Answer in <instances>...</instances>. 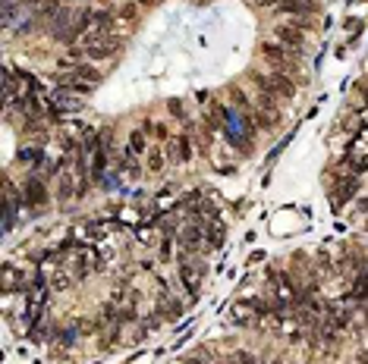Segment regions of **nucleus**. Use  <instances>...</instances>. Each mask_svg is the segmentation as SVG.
<instances>
[{"label":"nucleus","instance_id":"1","mask_svg":"<svg viewBox=\"0 0 368 364\" xmlns=\"http://www.w3.org/2000/svg\"><path fill=\"white\" fill-rule=\"evenodd\" d=\"M261 57H264V63L274 66V72H283V75H289V79L299 72V50H293V47H286L280 41H264L261 44Z\"/></svg>","mask_w":368,"mask_h":364},{"label":"nucleus","instance_id":"2","mask_svg":"<svg viewBox=\"0 0 368 364\" xmlns=\"http://www.w3.org/2000/svg\"><path fill=\"white\" fill-rule=\"evenodd\" d=\"M249 75L258 82V88L264 94H271V97H293L296 94V82H293L289 75H283V72H258V69H252Z\"/></svg>","mask_w":368,"mask_h":364},{"label":"nucleus","instance_id":"3","mask_svg":"<svg viewBox=\"0 0 368 364\" xmlns=\"http://www.w3.org/2000/svg\"><path fill=\"white\" fill-rule=\"evenodd\" d=\"M123 47V41L120 38H98V41H91V44H85V57H94V60H104V57H113L117 50Z\"/></svg>","mask_w":368,"mask_h":364},{"label":"nucleus","instance_id":"4","mask_svg":"<svg viewBox=\"0 0 368 364\" xmlns=\"http://www.w3.org/2000/svg\"><path fill=\"white\" fill-rule=\"evenodd\" d=\"M274 35H277L280 44H286V47H293V50H302V44H305V35L296 29V25H277Z\"/></svg>","mask_w":368,"mask_h":364},{"label":"nucleus","instance_id":"5","mask_svg":"<svg viewBox=\"0 0 368 364\" xmlns=\"http://www.w3.org/2000/svg\"><path fill=\"white\" fill-rule=\"evenodd\" d=\"M280 13H293V16H312L318 10L315 0H280Z\"/></svg>","mask_w":368,"mask_h":364},{"label":"nucleus","instance_id":"6","mask_svg":"<svg viewBox=\"0 0 368 364\" xmlns=\"http://www.w3.org/2000/svg\"><path fill=\"white\" fill-rule=\"evenodd\" d=\"M22 201L26 204H44L47 201V189L41 179H29L26 182V192H22Z\"/></svg>","mask_w":368,"mask_h":364},{"label":"nucleus","instance_id":"7","mask_svg":"<svg viewBox=\"0 0 368 364\" xmlns=\"http://www.w3.org/2000/svg\"><path fill=\"white\" fill-rule=\"evenodd\" d=\"M180 242H183V248L186 251H195L202 242H205V232H202V223H192V226H186L183 229V236H180Z\"/></svg>","mask_w":368,"mask_h":364},{"label":"nucleus","instance_id":"8","mask_svg":"<svg viewBox=\"0 0 368 364\" xmlns=\"http://www.w3.org/2000/svg\"><path fill=\"white\" fill-rule=\"evenodd\" d=\"M167 151H170V157H173L177 164H186V160L192 157V148H189V138H186V135H177L173 141L167 145Z\"/></svg>","mask_w":368,"mask_h":364},{"label":"nucleus","instance_id":"9","mask_svg":"<svg viewBox=\"0 0 368 364\" xmlns=\"http://www.w3.org/2000/svg\"><path fill=\"white\" fill-rule=\"evenodd\" d=\"M180 276H183V282H186V289H189L192 295H199V279H202V276H195V270H192V264L186 261V257L180 261Z\"/></svg>","mask_w":368,"mask_h":364},{"label":"nucleus","instance_id":"10","mask_svg":"<svg viewBox=\"0 0 368 364\" xmlns=\"http://www.w3.org/2000/svg\"><path fill=\"white\" fill-rule=\"evenodd\" d=\"M356 192H359V179L350 173V176H343L340 186H337V201H346V198H353Z\"/></svg>","mask_w":368,"mask_h":364},{"label":"nucleus","instance_id":"11","mask_svg":"<svg viewBox=\"0 0 368 364\" xmlns=\"http://www.w3.org/2000/svg\"><path fill=\"white\" fill-rule=\"evenodd\" d=\"M22 10H26L22 0H4V25H7V29H13V22H16V16Z\"/></svg>","mask_w":368,"mask_h":364},{"label":"nucleus","instance_id":"12","mask_svg":"<svg viewBox=\"0 0 368 364\" xmlns=\"http://www.w3.org/2000/svg\"><path fill=\"white\" fill-rule=\"evenodd\" d=\"M91 22H94V32H104V35H107V32H110V25H113V13H107V10H98Z\"/></svg>","mask_w":368,"mask_h":364},{"label":"nucleus","instance_id":"13","mask_svg":"<svg viewBox=\"0 0 368 364\" xmlns=\"http://www.w3.org/2000/svg\"><path fill=\"white\" fill-rule=\"evenodd\" d=\"M72 79H88V82H101V72L91 69V66H72Z\"/></svg>","mask_w":368,"mask_h":364},{"label":"nucleus","instance_id":"14","mask_svg":"<svg viewBox=\"0 0 368 364\" xmlns=\"http://www.w3.org/2000/svg\"><path fill=\"white\" fill-rule=\"evenodd\" d=\"M161 314H164V317H180V314H183V305H180L177 298H164V301H161Z\"/></svg>","mask_w":368,"mask_h":364},{"label":"nucleus","instance_id":"15","mask_svg":"<svg viewBox=\"0 0 368 364\" xmlns=\"http://www.w3.org/2000/svg\"><path fill=\"white\" fill-rule=\"evenodd\" d=\"M120 167L126 170L129 176H139V160H135V154H132L129 148H126V154H123V164H120Z\"/></svg>","mask_w":368,"mask_h":364},{"label":"nucleus","instance_id":"16","mask_svg":"<svg viewBox=\"0 0 368 364\" xmlns=\"http://www.w3.org/2000/svg\"><path fill=\"white\" fill-rule=\"evenodd\" d=\"M129 151H132V154H142V151H145V132H142V129H135V132L129 135Z\"/></svg>","mask_w":368,"mask_h":364},{"label":"nucleus","instance_id":"17","mask_svg":"<svg viewBox=\"0 0 368 364\" xmlns=\"http://www.w3.org/2000/svg\"><path fill=\"white\" fill-rule=\"evenodd\" d=\"M148 170H151V173H161V170H164V154H161V151H151V154H148Z\"/></svg>","mask_w":368,"mask_h":364},{"label":"nucleus","instance_id":"18","mask_svg":"<svg viewBox=\"0 0 368 364\" xmlns=\"http://www.w3.org/2000/svg\"><path fill=\"white\" fill-rule=\"evenodd\" d=\"M4 91H7V97L13 100V94H16V75H13V69L4 72Z\"/></svg>","mask_w":368,"mask_h":364},{"label":"nucleus","instance_id":"19","mask_svg":"<svg viewBox=\"0 0 368 364\" xmlns=\"http://www.w3.org/2000/svg\"><path fill=\"white\" fill-rule=\"evenodd\" d=\"M346 164H350L353 176H356V173H365V170H368V157H350Z\"/></svg>","mask_w":368,"mask_h":364},{"label":"nucleus","instance_id":"20","mask_svg":"<svg viewBox=\"0 0 368 364\" xmlns=\"http://www.w3.org/2000/svg\"><path fill=\"white\" fill-rule=\"evenodd\" d=\"M167 110H170V116H177V119H186V110H183V100H170V104H167Z\"/></svg>","mask_w":368,"mask_h":364},{"label":"nucleus","instance_id":"21","mask_svg":"<svg viewBox=\"0 0 368 364\" xmlns=\"http://www.w3.org/2000/svg\"><path fill=\"white\" fill-rule=\"evenodd\" d=\"M57 100H60V107H63V110H79V100H76V97H66V94H57Z\"/></svg>","mask_w":368,"mask_h":364},{"label":"nucleus","instance_id":"22","mask_svg":"<svg viewBox=\"0 0 368 364\" xmlns=\"http://www.w3.org/2000/svg\"><path fill=\"white\" fill-rule=\"evenodd\" d=\"M72 342H76V327H66L60 336V346H72Z\"/></svg>","mask_w":368,"mask_h":364},{"label":"nucleus","instance_id":"23","mask_svg":"<svg viewBox=\"0 0 368 364\" xmlns=\"http://www.w3.org/2000/svg\"><path fill=\"white\" fill-rule=\"evenodd\" d=\"M236 364H258V358L252 352H236Z\"/></svg>","mask_w":368,"mask_h":364},{"label":"nucleus","instance_id":"24","mask_svg":"<svg viewBox=\"0 0 368 364\" xmlns=\"http://www.w3.org/2000/svg\"><path fill=\"white\" fill-rule=\"evenodd\" d=\"M220 232H224V229H220V226H211V236H208V245H220V239H224V236H220Z\"/></svg>","mask_w":368,"mask_h":364},{"label":"nucleus","instance_id":"25","mask_svg":"<svg viewBox=\"0 0 368 364\" xmlns=\"http://www.w3.org/2000/svg\"><path fill=\"white\" fill-rule=\"evenodd\" d=\"M135 7H139V4H126V10H120L117 16H120V19H135Z\"/></svg>","mask_w":368,"mask_h":364},{"label":"nucleus","instance_id":"26","mask_svg":"<svg viewBox=\"0 0 368 364\" xmlns=\"http://www.w3.org/2000/svg\"><path fill=\"white\" fill-rule=\"evenodd\" d=\"M69 286V276L66 273H57V279H54V289H66Z\"/></svg>","mask_w":368,"mask_h":364},{"label":"nucleus","instance_id":"27","mask_svg":"<svg viewBox=\"0 0 368 364\" xmlns=\"http://www.w3.org/2000/svg\"><path fill=\"white\" fill-rule=\"evenodd\" d=\"M117 317V308L113 305H104V314H101V320H113Z\"/></svg>","mask_w":368,"mask_h":364},{"label":"nucleus","instance_id":"28","mask_svg":"<svg viewBox=\"0 0 368 364\" xmlns=\"http://www.w3.org/2000/svg\"><path fill=\"white\" fill-rule=\"evenodd\" d=\"M183 364H208V358H199V355H192V358H186Z\"/></svg>","mask_w":368,"mask_h":364},{"label":"nucleus","instance_id":"29","mask_svg":"<svg viewBox=\"0 0 368 364\" xmlns=\"http://www.w3.org/2000/svg\"><path fill=\"white\" fill-rule=\"evenodd\" d=\"M154 135H158V138H167V135H170L167 126H154Z\"/></svg>","mask_w":368,"mask_h":364},{"label":"nucleus","instance_id":"30","mask_svg":"<svg viewBox=\"0 0 368 364\" xmlns=\"http://www.w3.org/2000/svg\"><path fill=\"white\" fill-rule=\"evenodd\" d=\"M255 4H258V7H271V4H274V7H280V0H255Z\"/></svg>","mask_w":368,"mask_h":364},{"label":"nucleus","instance_id":"31","mask_svg":"<svg viewBox=\"0 0 368 364\" xmlns=\"http://www.w3.org/2000/svg\"><path fill=\"white\" fill-rule=\"evenodd\" d=\"M135 4H139V7H151V4H154V0H135Z\"/></svg>","mask_w":368,"mask_h":364},{"label":"nucleus","instance_id":"32","mask_svg":"<svg viewBox=\"0 0 368 364\" xmlns=\"http://www.w3.org/2000/svg\"><path fill=\"white\" fill-rule=\"evenodd\" d=\"M359 211H365V214H368V201H362V204H359Z\"/></svg>","mask_w":368,"mask_h":364}]
</instances>
